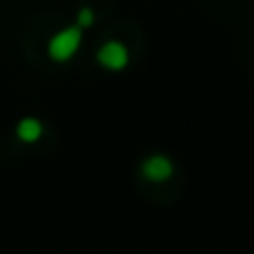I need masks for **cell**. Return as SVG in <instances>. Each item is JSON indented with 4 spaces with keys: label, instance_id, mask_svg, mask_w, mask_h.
Here are the masks:
<instances>
[{
    "label": "cell",
    "instance_id": "cell-4",
    "mask_svg": "<svg viewBox=\"0 0 254 254\" xmlns=\"http://www.w3.org/2000/svg\"><path fill=\"white\" fill-rule=\"evenodd\" d=\"M43 130H45V127H43V122L38 117H23L18 122V127H15V135H18L20 142L33 145V142H38L43 137Z\"/></svg>",
    "mask_w": 254,
    "mask_h": 254
},
{
    "label": "cell",
    "instance_id": "cell-2",
    "mask_svg": "<svg viewBox=\"0 0 254 254\" xmlns=\"http://www.w3.org/2000/svg\"><path fill=\"white\" fill-rule=\"evenodd\" d=\"M97 63L107 70H122L130 63V53L120 40H107L100 50H97Z\"/></svg>",
    "mask_w": 254,
    "mask_h": 254
},
{
    "label": "cell",
    "instance_id": "cell-3",
    "mask_svg": "<svg viewBox=\"0 0 254 254\" xmlns=\"http://www.w3.org/2000/svg\"><path fill=\"white\" fill-rule=\"evenodd\" d=\"M172 172H175V165L165 155H152V157H147L142 162V175L150 182H165V180L172 177Z\"/></svg>",
    "mask_w": 254,
    "mask_h": 254
},
{
    "label": "cell",
    "instance_id": "cell-5",
    "mask_svg": "<svg viewBox=\"0 0 254 254\" xmlns=\"http://www.w3.org/2000/svg\"><path fill=\"white\" fill-rule=\"evenodd\" d=\"M87 25H92V10L90 8H82L77 13V28H87Z\"/></svg>",
    "mask_w": 254,
    "mask_h": 254
},
{
    "label": "cell",
    "instance_id": "cell-1",
    "mask_svg": "<svg viewBox=\"0 0 254 254\" xmlns=\"http://www.w3.org/2000/svg\"><path fill=\"white\" fill-rule=\"evenodd\" d=\"M80 43H82V28L77 25H70V28H63L60 33H55L48 43V55L50 60L55 63H67L77 50H80Z\"/></svg>",
    "mask_w": 254,
    "mask_h": 254
}]
</instances>
